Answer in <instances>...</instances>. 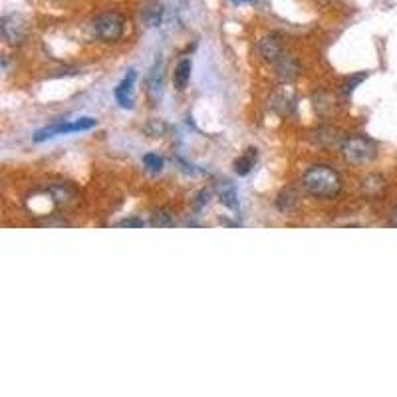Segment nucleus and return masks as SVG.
<instances>
[{
	"mask_svg": "<svg viewBox=\"0 0 397 397\" xmlns=\"http://www.w3.org/2000/svg\"><path fill=\"white\" fill-rule=\"evenodd\" d=\"M257 159H259V151H257V147H248V149H244V153L239 155V159L235 161V173H237V175H241V177H246L248 173L255 169Z\"/></svg>",
	"mask_w": 397,
	"mask_h": 397,
	"instance_id": "nucleus-8",
	"label": "nucleus"
},
{
	"mask_svg": "<svg viewBox=\"0 0 397 397\" xmlns=\"http://www.w3.org/2000/svg\"><path fill=\"white\" fill-rule=\"evenodd\" d=\"M191 69H193V64H191L189 58H183V60L177 64L175 76H173V82H175V87H177L179 92H185L187 86H189Z\"/></svg>",
	"mask_w": 397,
	"mask_h": 397,
	"instance_id": "nucleus-10",
	"label": "nucleus"
},
{
	"mask_svg": "<svg viewBox=\"0 0 397 397\" xmlns=\"http://www.w3.org/2000/svg\"><path fill=\"white\" fill-rule=\"evenodd\" d=\"M304 189L318 199H334L342 191V177L328 165H314L302 177Z\"/></svg>",
	"mask_w": 397,
	"mask_h": 397,
	"instance_id": "nucleus-2",
	"label": "nucleus"
},
{
	"mask_svg": "<svg viewBox=\"0 0 397 397\" xmlns=\"http://www.w3.org/2000/svg\"><path fill=\"white\" fill-rule=\"evenodd\" d=\"M153 225H155V226H173V225H175V221H173L171 215H169V213H157L155 221H153Z\"/></svg>",
	"mask_w": 397,
	"mask_h": 397,
	"instance_id": "nucleus-18",
	"label": "nucleus"
},
{
	"mask_svg": "<svg viewBox=\"0 0 397 397\" xmlns=\"http://www.w3.org/2000/svg\"><path fill=\"white\" fill-rule=\"evenodd\" d=\"M98 125V121L94 118H80V120L72 121H58L52 125H46L42 129H38L34 133L36 143H42V141H48L52 138H60V136H69V133H78V131H87V129H94Z\"/></svg>",
	"mask_w": 397,
	"mask_h": 397,
	"instance_id": "nucleus-5",
	"label": "nucleus"
},
{
	"mask_svg": "<svg viewBox=\"0 0 397 397\" xmlns=\"http://www.w3.org/2000/svg\"><path fill=\"white\" fill-rule=\"evenodd\" d=\"M208 191H203V193H199V201H197V207H205V205H208Z\"/></svg>",
	"mask_w": 397,
	"mask_h": 397,
	"instance_id": "nucleus-19",
	"label": "nucleus"
},
{
	"mask_svg": "<svg viewBox=\"0 0 397 397\" xmlns=\"http://www.w3.org/2000/svg\"><path fill=\"white\" fill-rule=\"evenodd\" d=\"M259 54L262 60L272 64L277 69V76L284 82H292L298 76V62L286 52L284 42L278 34H266L259 40Z\"/></svg>",
	"mask_w": 397,
	"mask_h": 397,
	"instance_id": "nucleus-1",
	"label": "nucleus"
},
{
	"mask_svg": "<svg viewBox=\"0 0 397 397\" xmlns=\"http://www.w3.org/2000/svg\"><path fill=\"white\" fill-rule=\"evenodd\" d=\"M389 225L397 226V207L394 208V213H391V217H389Z\"/></svg>",
	"mask_w": 397,
	"mask_h": 397,
	"instance_id": "nucleus-22",
	"label": "nucleus"
},
{
	"mask_svg": "<svg viewBox=\"0 0 397 397\" xmlns=\"http://www.w3.org/2000/svg\"><path fill=\"white\" fill-rule=\"evenodd\" d=\"M145 223L143 221H139V219H125V221H121L120 226H143Z\"/></svg>",
	"mask_w": 397,
	"mask_h": 397,
	"instance_id": "nucleus-20",
	"label": "nucleus"
},
{
	"mask_svg": "<svg viewBox=\"0 0 397 397\" xmlns=\"http://www.w3.org/2000/svg\"><path fill=\"white\" fill-rule=\"evenodd\" d=\"M221 203H223L226 208H230V211H237V208H239V195H237V189H235L230 183H225V185L221 187Z\"/></svg>",
	"mask_w": 397,
	"mask_h": 397,
	"instance_id": "nucleus-12",
	"label": "nucleus"
},
{
	"mask_svg": "<svg viewBox=\"0 0 397 397\" xmlns=\"http://www.w3.org/2000/svg\"><path fill=\"white\" fill-rule=\"evenodd\" d=\"M340 151H342V155H344L347 163L367 165L378 157V145H376V141H372L369 138L358 136V138L344 139Z\"/></svg>",
	"mask_w": 397,
	"mask_h": 397,
	"instance_id": "nucleus-4",
	"label": "nucleus"
},
{
	"mask_svg": "<svg viewBox=\"0 0 397 397\" xmlns=\"http://www.w3.org/2000/svg\"><path fill=\"white\" fill-rule=\"evenodd\" d=\"M270 105L280 116H288L294 109V105H296V98H294V94L290 89H282V92H278L277 96L272 98Z\"/></svg>",
	"mask_w": 397,
	"mask_h": 397,
	"instance_id": "nucleus-9",
	"label": "nucleus"
},
{
	"mask_svg": "<svg viewBox=\"0 0 397 397\" xmlns=\"http://www.w3.org/2000/svg\"><path fill=\"white\" fill-rule=\"evenodd\" d=\"M127 28V20L120 12H104L92 20V34L105 44L120 42Z\"/></svg>",
	"mask_w": 397,
	"mask_h": 397,
	"instance_id": "nucleus-3",
	"label": "nucleus"
},
{
	"mask_svg": "<svg viewBox=\"0 0 397 397\" xmlns=\"http://www.w3.org/2000/svg\"><path fill=\"white\" fill-rule=\"evenodd\" d=\"M277 205L282 213H288V211H292L294 205H296V197H294L290 191H282V193L278 195Z\"/></svg>",
	"mask_w": 397,
	"mask_h": 397,
	"instance_id": "nucleus-15",
	"label": "nucleus"
},
{
	"mask_svg": "<svg viewBox=\"0 0 397 397\" xmlns=\"http://www.w3.org/2000/svg\"><path fill=\"white\" fill-rule=\"evenodd\" d=\"M161 86H163V72H161V62H157L155 68L149 74V94L155 100L161 96Z\"/></svg>",
	"mask_w": 397,
	"mask_h": 397,
	"instance_id": "nucleus-13",
	"label": "nucleus"
},
{
	"mask_svg": "<svg viewBox=\"0 0 397 397\" xmlns=\"http://www.w3.org/2000/svg\"><path fill=\"white\" fill-rule=\"evenodd\" d=\"M235 6H241V4H257L259 0H230Z\"/></svg>",
	"mask_w": 397,
	"mask_h": 397,
	"instance_id": "nucleus-21",
	"label": "nucleus"
},
{
	"mask_svg": "<svg viewBox=\"0 0 397 397\" xmlns=\"http://www.w3.org/2000/svg\"><path fill=\"white\" fill-rule=\"evenodd\" d=\"M362 191L365 197H369V199H378L383 195V191H385V181H383V177L380 175H369V177H365L362 181Z\"/></svg>",
	"mask_w": 397,
	"mask_h": 397,
	"instance_id": "nucleus-11",
	"label": "nucleus"
},
{
	"mask_svg": "<svg viewBox=\"0 0 397 397\" xmlns=\"http://www.w3.org/2000/svg\"><path fill=\"white\" fill-rule=\"evenodd\" d=\"M143 165H145L149 171L159 173L163 171L165 161H163V157H159L157 153H145V155H143Z\"/></svg>",
	"mask_w": 397,
	"mask_h": 397,
	"instance_id": "nucleus-14",
	"label": "nucleus"
},
{
	"mask_svg": "<svg viewBox=\"0 0 397 397\" xmlns=\"http://www.w3.org/2000/svg\"><path fill=\"white\" fill-rule=\"evenodd\" d=\"M365 78H367V74H365V72H362V74H358V76H352V78H350V80L345 82L344 86H342V94H344V96H350V94H352V92L356 89V86H360V84H362Z\"/></svg>",
	"mask_w": 397,
	"mask_h": 397,
	"instance_id": "nucleus-16",
	"label": "nucleus"
},
{
	"mask_svg": "<svg viewBox=\"0 0 397 397\" xmlns=\"http://www.w3.org/2000/svg\"><path fill=\"white\" fill-rule=\"evenodd\" d=\"M161 18H163V8L161 6H155V8L145 12V20L149 22V26H159Z\"/></svg>",
	"mask_w": 397,
	"mask_h": 397,
	"instance_id": "nucleus-17",
	"label": "nucleus"
},
{
	"mask_svg": "<svg viewBox=\"0 0 397 397\" xmlns=\"http://www.w3.org/2000/svg\"><path fill=\"white\" fill-rule=\"evenodd\" d=\"M136 80H138V69L131 68L114 89L116 102L123 109H133V105H136Z\"/></svg>",
	"mask_w": 397,
	"mask_h": 397,
	"instance_id": "nucleus-7",
	"label": "nucleus"
},
{
	"mask_svg": "<svg viewBox=\"0 0 397 397\" xmlns=\"http://www.w3.org/2000/svg\"><path fill=\"white\" fill-rule=\"evenodd\" d=\"M0 28H2V38L8 44H20L26 38V34H28V24H26L24 17H20V14H6V17H2Z\"/></svg>",
	"mask_w": 397,
	"mask_h": 397,
	"instance_id": "nucleus-6",
	"label": "nucleus"
}]
</instances>
